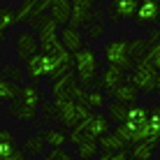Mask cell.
<instances>
[{
	"instance_id": "cell-1",
	"label": "cell",
	"mask_w": 160,
	"mask_h": 160,
	"mask_svg": "<svg viewBox=\"0 0 160 160\" xmlns=\"http://www.w3.org/2000/svg\"><path fill=\"white\" fill-rule=\"evenodd\" d=\"M40 102H42V95H40V88L37 84H23L21 86V93L14 102H9L7 107V114L21 123H30L35 121L37 116V109H40Z\"/></svg>"
},
{
	"instance_id": "cell-2",
	"label": "cell",
	"mask_w": 160,
	"mask_h": 160,
	"mask_svg": "<svg viewBox=\"0 0 160 160\" xmlns=\"http://www.w3.org/2000/svg\"><path fill=\"white\" fill-rule=\"evenodd\" d=\"M74 58V70H77V84L86 91H91L98 81V74H100V60H98V53L93 51L91 47L79 49L77 53H72Z\"/></svg>"
},
{
	"instance_id": "cell-3",
	"label": "cell",
	"mask_w": 160,
	"mask_h": 160,
	"mask_svg": "<svg viewBox=\"0 0 160 160\" xmlns=\"http://www.w3.org/2000/svg\"><path fill=\"white\" fill-rule=\"evenodd\" d=\"M156 77H158V70L148 63L146 56H142L135 60V65H132L130 74L125 77V81L132 84L139 93L148 95V93H156Z\"/></svg>"
},
{
	"instance_id": "cell-4",
	"label": "cell",
	"mask_w": 160,
	"mask_h": 160,
	"mask_svg": "<svg viewBox=\"0 0 160 160\" xmlns=\"http://www.w3.org/2000/svg\"><path fill=\"white\" fill-rule=\"evenodd\" d=\"M53 109H56L58 121L70 130L79 128L81 121H86L88 114H91V109H88L86 104H79L74 100H53Z\"/></svg>"
},
{
	"instance_id": "cell-5",
	"label": "cell",
	"mask_w": 160,
	"mask_h": 160,
	"mask_svg": "<svg viewBox=\"0 0 160 160\" xmlns=\"http://www.w3.org/2000/svg\"><path fill=\"white\" fill-rule=\"evenodd\" d=\"M102 53L107 65L112 68H118L123 72H130L135 60L130 58V49H128V40H109L102 44Z\"/></svg>"
},
{
	"instance_id": "cell-6",
	"label": "cell",
	"mask_w": 160,
	"mask_h": 160,
	"mask_svg": "<svg viewBox=\"0 0 160 160\" xmlns=\"http://www.w3.org/2000/svg\"><path fill=\"white\" fill-rule=\"evenodd\" d=\"M114 132H116L123 142H128L130 146L137 144V142H144L146 135H148V118L146 121H125V123L116 125Z\"/></svg>"
},
{
	"instance_id": "cell-7",
	"label": "cell",
	"mask_w": 160,
	"mask_h": 160,
	"mask_svg": "<svg viewBox=\"0 0 160 160\" xmlns=\"http://www.w3.org/2000/svg\"><path fill=\"white\" fill-rule=\"evenodd\" d=\"M79 128L84 130L88 137H95V139H100L102 135L112 132V121H109L107 114H102V112H91L86 121H81Z\"/></svg>"
},
{
	"instance_id": "cell-8",
	"label": "cell",
	"mask_w": 160,
	"mask_h": 160,
	"mask_svg": "<svg viewBox=\"0 0 160 160\" xmlns=\"http://www.w3.org/2000/svg\"><path fill=\"white\" fill-rule=\"evenodd\" d=\"M23 74L28 77L30 84H40V81L44 79V77L49 74V58L47 53H35L32 58H28L23 63Z\"/></svg>"
},
{
	"instance_id": "cell-9",
	"label": "cell",
	"mask_w": 160,
	"mask_h": 160,
	"mask_svg": "<svg viewBox=\"0 0 160 160\" xmlns=\"http://www.w3.org/2000/svg\"><path fill=\"white\" fill-rule=\"evenodd\" d=\"M47 58H49V74L47 77L51 81L74 70V58H72V53L65 51V49L60 53H53V56H47Z\"/></svg>"
},
{
	"instance_id": "cell-10",
	"label": "cell",
	"mask_w": 160,
	"mask_h": 160,
	"mask_svg": "<svg viewBox=\"0 0 160 160\" xmlns=\"http://www.w3.org/2000/svg\"><path fill=\"white\" fill-rule=\"evenodd\" d=\"M35 53H40V42H37V35L32 30H23L16 35V56L19 60H28Z\"/></svg>"
},
{
	"instance_id": "cell-11",
	"label": "cell",
	"mask_w": 160,
	"mask_h": 160,
	"mask_svg": "<svg viewBox=\"0 0 160 160\" xmlns=\"http://www.w3.org/2000/svg\"><path fill=\"white\" fill-rule=\"evenodd\" d=\"M135 23L137 26H153L160 21V7H158V0H139L137 5V12H135Z\"/></svg>"
},
{
	"instance_id": "cell-12",
	"label": "cell",
	"mask_w": 160,
	"mask_h": 160,
	"mask_svg": "<svg viewBox=\"0 0 160 160\" xmlns=\"http://www.w3.org/2000/svg\"><path fill=\"white\" fill-rule=\"evenodd\" d=\"M121 84H125V72H123V70H118V68H112V65H107V68H104L102 72L98 74L95 88L112 93L114 88H118Z\"/></svg>"
},
{
	"instance_id": "cell-13",
	"label": "cell",
	"mask_w": 160,
	"mask_h": 160,
	"mask_svg": "<svg viewBox=\"0 0 160 160\" xmlns=\"http://www.w3.org/2000/svg\"><path fill=\"white\" fill-rule=\"evenodd\" d=\"M58 40H60V44H63V49H65V51H70V53H77L79 49H84V32H81L79 28L60 26Z\"/></svg>"
},
{
	"instance_id": "cell-14",
	"label": "cell",
	"mask_w": 160,
	"mask_h": 160,
	"mask_svg": "<svg viewBox=\"0 0 160 160\" xmlns=\"http://www.w3.org/2000/svg\"><path fill=\"white\" fill-rule=\"evenodd\" d=\"M70 2H72V16H70V21H68L70 28H79V26L88 23L95 0H70Z\"/></svg>"
},
{
	"instance_id": "cell-15",
	"label": "cell",
	"mask_w": 160,
	"mask_h": 160,
	"mask_svg": "<svg viewBox=\"0 0 160 160\" xmlns=\"http://www.w3.org/2000/svg\"><path fill=\"white\" fill-rule=\"evenodd\" d=\"M98 146H100V153H125L130 148L128 142H123L116 132H107V135H102L100 139H98Z\"/></svg>"
},
{
	"instance_id": "cell-16",
	"label": "cell",
	"mask_w": 160,
	"mask_h": 160,
	"mask_svg": "<svg viewBox=\"0 0 160 160\" xmlns=\"http://www.w3.org/2000/svg\"><path fill=\"white\" fill-rule=\"evenodd\" d=\"M137 5H139V0H114L112 2V21L114 23H118V21H128L135 16L137 12Z\"/></svg>"
},
{
	"instance_id": "cell-17",
	"label": "cell",
	"mask_w": 160,
	"mask_h": 160,
	"mask_svg": "<svg viewBox=\"0 0 160 160\" xmlns=\"http://www.w3.org/2000/svg\"><path fill=\"white\" fill-rule=\"evenodd\" d=\"M49 16L58 26H68L70 16H72V2L70 0H53L51 7H49Z\"/></svg>"
},
{
	"instance_id": "cell-18",
	"label": "cell",
	"mask_w": 160,
	"mask_h": 160,
	"mask_svg": "<svg viewBox=\"0 0 160 160\" xmlns=\"http://www.w3.org/2000/svg\"><path fill=\"white\" fill-rule=\"evenodd\" d=\"M107 95L114 98V102H121V104H137V100H139V91H137L132 84H121L118 88H114L112 93H107Z\"/></svg>"
},
{
	"instance_id": "cell-19",
	"label": "cell",
	"mask_w": 160,
	"mask_h": 160,
	"mask_svg": "<svg viewBox=\"0 0 160 160\" xmlns=\"http://www.w3.org/2000/svg\"><path fill=\"white\" fill-rule=\"evenodd\" d=\"M100 156V146H98V139L95 137H84V142H81L79 146H77V158L79 160H95Z\"/></svg>"
},
{
	"instance_id": "cell-20",
	"label": "cell",
	"mask_w": 160,
	"mask_h": 160,
	"mask_svg": "<svg viewBox=\"0 0 160 160\" xmlns=\"http://www.w3.org/2000/svg\"><path fill=\"white\" fill-rule=\"evenodd\" d=\"M40 135H42L44 144H47L49 148H63L65 144H68V132H63L58 128H47V130H42Z\"/></svg>"
},
{
	"instance_id": "cell-21",
	"label": "cell",
	"mask_w": 160,
	"mask_h": 160,
	"mask_svg": "<svg viewBox=\"0 0 160 160\" xmlns=\"http://www.w3.org/2000/svg\"><path fill=\"white\" fill-rule=\"evenodd\" d=\"M21 151H23L26 156H32V158H44L47 156V144H44L42 135H32L23 142V148H21Z\"/></svg>"
},
{
	"instance_id": "cell-22",
	"label": "cell",
	"mask_w": 160,
	"mask_h": 160,
	"mask_svg": "<svg viewBox=\"0 0 160 160\" xmlns=\"http://www.w3.org/2000/svg\"><path fill=\"white\" fill-rule=\"evenodd\" d=\"M156 144H151V142H137V144H132L130 148H128V156L132 158V160H151L153 158V153H156Z\"/></svg>"
},
{
	"instance_id": "cell-23",
	"label": "cell",
	"mask_w": 160,
	"mask_h": 160,
	"mask_svg": "<svg viewBox=\"0 0 160 160\" xmlns=\"http://www.w3.org/2000/svg\"><path fill=\"white\" fill-rule=\"evenodd\" d=\"M19 93H21L19 84H14V81L0 77V100H2V102H14L16 98H19Z\"/></svg>"
},
{
	"instance_id": "cell-24",
	"label": "cell",
	"mask_w": 160,
	"mask_h": 160,
	"mask_svg": "<svg viewBox=\"0 0 160 160\" xmlns=\"http://www.w3.org/2000/svg\"><path fill=\"white\" fill-rule=\"evenodd\" d=\"M107 118L112 121V123H125L128 121V104H121V102H112L107 104Z\"/></svg>"
},
{
	"instance_id": "cell-25",
	"label": "cell",
	"mask_w": 160,
	"mask_h": 160,
	"mask_svg": "<svg viewBox=\"0 0 160 160\" xmlns=\"http://www.w3.org/2000/svg\"><path fill=\"white\" fill-rule=\"evenodd\" d=\"M16 151V137L14 132H9L7 128H0V158L9 156Z\"/></svg>"
},
{
	"instance_id": "cell-26",
	"label": "cell",
	"mask_w": 160,
	"mask_h": 160,
	"mask_svg": "<svg viewBox=\"0 0 160 160\" xmlns=\"http://www.w3.org/2000/svg\"><path fill=\"white\" fill-rule=\"evenodd\" d=\"M104 104H107V95H104V91L100 88H91V91H86V107L88 109H104Z\"/></svg>"
},
{
	"instance_id": "cell-27",
	"label": "cell",
	"mask_w": 160,
	"mask_h": 160,
	"mask_svg": "<svg viewBox=\"0 0 160 160\" xmlns=\"http://www.w3.org/2000/svg\"><path fill=\"white\" fill-rule=\"evenodd\" d=\"M19 23V16H16L14 9L9 7H0V32H5L7 28H12V26Z\"/></svg>"
},
{
	"instance_id": "cell-28",
	"label": "cell",
	"mask_w": 160,
	"mask_h": 160,
	"mask_svg": "<svg viewBox=\"0 0 160 160\" xmlns=\"http://www.w3.org/2000/svg\"><path fill=\"white\" fill-rule=\"evenodd\" d=\"M128 49H130V58L137 60L142 58L144 53L148 51V42L144 40V37H137V40H128Z\"/></svg>"
},
{
	"instance_id": "cell-29",
	"label": "cell",
	"mask_w": 160,
	"mask_h": 160,
	"mask_svg": "<svg viewBox=\"0 0 160 160\" xmlns=\"http://www.w3.org/2000/svg\"><path fill=\"white\" fill-rule=\"evenodd\" d=\"M148 109L142 104H128V121H146Z\"/></svg>"
},
{
	"instance_id": "cell-30",
	"label": "cell",
	"mask_w": 160,
	"mask_h": 160,
	"mask_svg": "<svg viewBox=\"0 0 160 160\" xmlns=\"http://www.w3.org/2000/svg\"><path fill=\"white\" fill-rule=\"evenodd\" d=\"M0 72L5 74V79L14 81V84H19V81L23 79V70H21V68H16V65H12V63H9V65H5V68L0 70Z\"/></svg>"
},
{
	"instance_id": "cell-31",
	"label": "cell",
	"mask_w": 160,
	"mask_h": 160,
	"mask_svg": "<svg viewBox=\"0 0 160 160\" xmlns=\"http://www.w3.org/2000/svg\"><path fill=\"white\" fill-rule=\"evenodd\" d=\"M144 56L148 58V63H151L153 68L160 72V42H156L153 47H148V51L144 53Z\"/></svg>"
},
{
	"instance_id": "cell-32",
	"label": "cell",
	"mask_w": 160,
	"mask_h": 160,
	"mask_svg": "<svg viewBox=\"0 0 160 160\" xmlns=\"http://www.w3.org/2000/svg\"><path fill=\"white\" fill-rule=\"evenodd\" d=\"M44 158H47V160H77L74 156H70L65 148H51Z\"/></svg>"
},
{
	"instance_id": "cell-33",
	"label": "cell",
	"mask_w": 160,
	"mask_h": 160,
	"mask_svg": "<svg viewBox=\"0 0 160 160\" xmlns=\"http://www.w3.org/2000/svg\"><path fill=\"white\" fill-rule=\"evenodd\" d=\"M84 137H86V132L81 128H72L68 132V142H70V144H74V146H79L81 142H84Z\"/></svg>"
},
{
	"instance_id": "cell-34",
	"label": "cell",
	"mask_w": 160,
	"mask_h": 160,
	"mask_svg": "<svg viewBox=\"0 0 160 160\" xmlns=\"http://www.w3.org/2000/svg\"><path fill=\"white\" fill-rule=\"evenodd\" d=\"M102 32H104V23H102V21H98V23L88 26V37H91V40H98V37H102Z\"/></svg>"
},
{
	"instance_id": "cell-35",
	"label": "cell",
	"mask_w": 160,
	"mask_h": 160,
	"mask_svg": "<svg viewBox=\"0 0 160 160\" xmlns=\"http://www.w3.org/2000/svg\"><path fill=\"white\" fill-rule=\"evenodd\" d=\"M148 47H153V44H156V42H160V30L158 28H151V30H148Z\"/></svg>"
},
{
	"instance_id": "cell-36",
	"label": "cell",
	"mask_w": 160,
	"mask_h": 160,
	"mask_svg": "<svg viewBox=\"0 0 160 160\" xmlns=\"http://www.w3.org/2000/svg\"><path fill=\"white\" fill-rule=\"evenodd\" d=\"M0 160H26V153L21 151V148H16L14 153H9V156H5V158H0Z\"/></svg>"
},
{
	"instance_id": "cell-37",
	"label": "cell",
	"mask_w": 160,
	"mask_h": 160,
	"mask_svg": "<svg viewBox=\"0 0 160 160\" xmlns=\"http://www.w3.org/2000/svg\"><path fill=\"white\" fill-rule=\"evenodd\" d=\"M42 112H44V114H56L53 102H51V100H44V102H42Z\"/></svg>"
},
{
	"instance_id": "cell-38",
	"label": "cell",
	"mask_w": 160,
	"mask_h": 160,
	"mask_svg": "<svg viewBox=\"0 0 160 160\" xmlns=\"http://www.w3.org/2000/svg\"><path fill=\"white\" fill-rule=\"evenodd\" d=\"M112 160H132L128 153H112Z\"/></svg>"
},
{
	"instance_id": "cell-39",
	"label": "cell",
	"mask_w": 160,
	"mask_h": 160,
	"mask_svg": "<svg viewBox=\"0 0 160 160\" xmlns=\"http://www.w3.org/2000/svg\"><path fill=\"white\" fill-rule=\"evenodd\" d=\"M95 160H112V153H100Z\"/></svg>"
},
{
	"instance_id": "cell-40",
	"label": "cell",
	"mask_w": 160,
	"mask_h": 160,
	"mask_svg": "<svg viewBox=\"0 0 160 160\" xmlns=\"http://www.w3.org/2000/svg\"><path fill=\"white\" fill-rule=\"evenodd\" d=\"M156 93H160V72H158V77H156Z\"/></svg>"
},
{
	"instance_id": "cell-41",
	"label": "cell",
	"mask_w": 160,
	"mask_h": 160,
	"mask_svg": "<svg viewBox=\"0 0 160 160\" xmlns=\"http://www.w3.org/2000/svg\"><path fill=\"white\" fill-rule=\"evenodd\" d=\"M23 2H28V5H32V7H37V2H40V0H23Z\"/></svg>"
},
{
	"instance_id": "cell-42",
	"label": "cell",
	"mask_w": 160,
	"mask_h": 160,
	"mask_svg": "<svg viewBox=\"0 0 160 160\" xmlns=\"http://www.w3.org/2000/svg\"><path fill=\"white\" fill-rule=\"evenodd\" d=\"M158 7H160V0H158ZM158 23H160V21H158Z\"/></svg>"
},
{
	"instance_id": "cell-43",
	"label": "cell",
	"mask_w": 160,
	"mask_h": 160,
	"mask_svg": "<svg viewBox=\"0 0 160 160\" xmlns=\"http://www.w3.org/2000/svg\"><path fill=\"white\" fill-rule=\"evenodd\" d=\"M42 160H47V158H42Z\"/></svg>"
}]
</instances>
